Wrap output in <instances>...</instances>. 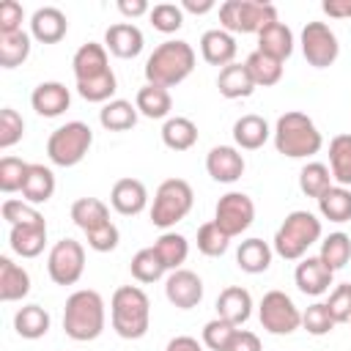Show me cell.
Here are the masks:
<instances>
[{
	"mask_svg": "<svg viewBox=\"0 0 351 351\" xmlns=\"http://www.w3.org/2000/svg\"><path fill=\"white\" fill-rule=\"evenodd\" d=\"M195 49L189 41L181 38H170L162 41L145 60V82L148 85H159V88H173L178 82H184L192 69H195Z\"/></svg>",
	"mask_w": 351,
	"mask_h": 351,
	"instance_id": "1",
	"label": "cell"
},
{
	"mask_svg": "<svg viewBox=\"0 0 351 351\" xmlns=\"http://www.w3.org/2000/svg\"><path fill=\"white\" fill-rule=\"evenodd\" d=\"M104 321H107V310H104V299L99 291L80 288L66 299L63 332L71 340H77V343L96 340L104 332Z\"/></svg>",
	"mask_w": 351,
	"mask_h": 351,
	"instance_id": "2",
	"label": "cell"
},
{
	"mask_svg": "<svg viewBox=\"0 0 351 351\" xmlns=\"http://www.w3.org/2000/svg\"><path fill=\"white\" fill-rule=\"evenodd\" d=\"M110 321L118 337L140 340L151 326V302L148 293L137 285H121L110 299Z\"/></svg>",
	"mask_w": 351,
	"mask_h": 351,
	"instance_id": "3",
	"label": "cell"
},
{
	"mask_svg": "<svg viewBox=\"0 0 351 351\" xmlns=\"http://www.w3.org/2000/svg\"><path fill=\"white\" fill-rule=\"evenodd\" d=\"M271 134H274L277 154H282L288 159H307V156L318 154L324 145V137H321L318 126L313 123V118L299 110L280 115Z\"/></svg>",
	"mask_w": 351,
	"mask_h": 351,
	"instance_id": "4",
	"label": "cell"
},
{
	"mask_svg": "<svg viewBox=\"0 0 351 351\" xmlns=\"http://www.w3.org/2000/svg\"><path fill=\"white\" fill-rule=\"evenodd\" d=\"M321 239V219L310 211H291L274 233L271 250L285 261H302L304 252Z\"/></svg>",
	"mask_w": 351,
	"mask_h": 351,
	"instance_id": "5",
	"label": "cell"
},
{
	"mask_svg": "<svg viewBox=\"0 0 351 351\" xmlns=\"http://www.w3.org/2000/svg\"><path fill=\"white\" fill-rule=\"evenodd\" d=\"M93 145V132L82 121H69L58 126L47 140V156L58 167H74L85 159Z\"/></svg>",
	"mask_w": 351,
	"mask_h": 351,
	"instance_id": "6",
	"label": "cell"
},
{
	"mask_svg": "<svg viewBox=\"0 0 351 351\" xmlns=\"http://www.w3.org/2000/svg\"><path fill=\"white\" fill-rule=\"evenodd\" d=\"M195 203V192L184 178H167L159 184L156 195H154V206H151V222L162 230L173 228L176 222H181Z\"/></svg>",
	"mask_w": 351,
	"mask_h": 351,
	"instance_id": "7",
	"label": "cell"
},
{
	"mask_svg": "<svg viewBox=\"0 0 351 351\" xmlns=\"http://www.w3.org/2000/svg\"><path fill=\"white\" fill-rule=\"evenodd\" d=\"M219 22L228 33H261L277 22V8L263 0H225L219 5Z\"/></svg>",
	"mask_w": 351,
	"mask_h": 351,
	"instance_id": "8",
	"label": "cell"
},
{
	"mask_svg": "<svg viewBox=\"0 0 351 351\" xmlns=\"http://www.w3.org/2000/svg\"><path fill=\"white\" fill-rule=\"evenodd\" d=\"M258 318L269 335H291L302 326V313L285 291L263 293L261 307H258Z\"/></svg>",
	"mask_w": 351,
	"mask_h": 351,
	"instance_id": "9",
	"label": "cell"
},
{
	"mask_svg": "<svg viewBox=\"0 0 351 351\" xmlns=\"http://www.w3.org/2000/svg\"><path fill=\"white\" fill-rule=\"evenodd\" d=\"M47 271L55 285H74L85 271V247L77 239H60L49 250Z\"/></svg>",
	"mask_w": 351,
	"mask_h": 351,
	"instance_id": "10",
	"label": "cell"
},
{
	"mask_svg": "<svg viewBox=\"0 0 351 351\" xmlns=\"http://www.w3.org/2000/svg\"><path fill=\"white\" fill-rule=\"evenodd\" d=\"M302 52L313 69L332 66L340 55V44H337L335 30L326 22H307L302 30Z\"/></svg>",
	"mask_w": 351,
	"mask_h": 351,
	"instance_id": "11",
	"label": "cell"
},
{
	"mask_svg": "<svg viewBox=\"0 0 351 351\" xmlns=\"http://www.w3.org/2000/svg\"><path fill=\"white\" fill-rule=\"evenodd\" d=\"M255 219V203L250 195L244 192H228L219 197L217 208H214V222L233 239L241 236Z\"/></svg>",
	"mask_w": 351,
	"mask_h": 351,
	"instance_id": "12",
	"label": "cell"
},
{
	"mask_svg": "<svg viewBox=\"0 0 351 351\" xmlns=\"http://www.w3.org/2000/svg\"><path fill=\"white\" fill-rule=\"evenodd\" d=\"M165 296L173 307L192 310L203 299V280L189 269H176V271H170V277L165 282Z\"/></svg>",
	"mask_w": 351,
	"mask_h": 351,
	"instance_id": "13",
	"label": "cell"
},
{
	"mask_svg": "<svg viewBox=\"0 0 351 351\" xmlns=\"http://www.w3.org/2000/svg\"><path fill=\"white\" fill-rule=\"evenodd\" d=\"M244 156L239 154V148H233V145H214L211 151H208V156H206V170H208V176L214 178V181H219V184H233V181H239L241 178V173H244Z\"/></svg>",
	"mask_w": 351,
	"mask_h": 351,
	"instance_id": "14",
	"label": "cell"
},
{
	"mask_svg": "<svg viewBox=\"0 0 351 351\" xmlns=\"http://www.w3.org/2000/svg\"><path fill=\"white\" fill-rule=\"evenodd\" d=\"M104 47L107 52H112L115 58H137L145 47V38H143V30L132 22H118V25H110L107 33H104Z\"/></svg>",
	"mask_w": 351,
	"mask_h": 351,
	"instance_id": "15",
	"label": "cell"
},
{
	"mask_svg": "<svg viewBox=\"0 0 351 351\" xmlns=\"http://www.w3.org/2000/svg\"><path fill=\"white\" fill-rule=\"evenodd\" d=\"M30 104H33V110H36L38 115H44V118H58V115H63V112L69 110L71 93H69V88H66L63 82H55V80H52V82H41V85L33 88Z\"/></svg>",
	"mask_w": 351,
	"mask_h": 351,
	"instance_id": "16",
	"label": "cell"
},
{
	"mask_svg": "<svg viewBox=\"0 0 351 351\" xmlns=\"http://www.w3.org/2000/svg\"><path fill=\"white\" fill-rule=\"evenodd\" d=\"M110 203L118 214L123 217H134L140 214L145 206H148V189L143 181L137 178H118L112 184V192H110Z\"/></svg>",
	"mask_w": 351,
	"mask_h": 351,
	"instance_id": "17",
	"label": "cell"
},
{
	"mask_svg": "<svg viewBox=\"0 0 351 351\" xmlns=\"http://www.w3.org/2000/svg\"><path fill=\"white\" fill-rule=\"evenodd\" d=\"M332 277L335 271L324 266V261L315 255V258H302L296 271H293V280H296V288L307 296H321L329 291L332 285Z\"/></svg>",
	"mask_w": 351,
	"mask_h": 351,
	"instance_id": "18",
	"label": "cell"
},
{
	"mask_svg": "<svg viewBox=\"0 0 351 351\" xmlns=\"http://www.w3.org/2000/svg\"><path fill=\"white\" fill-rule=\"evenodd\" d=\"M69 30V19L60 8L44 5L30 16V36L38 44H58Z\"/></svg>",
	"mask_w": 351,
	"mask_h": 351,
	"instance_id": "19",
	"label": "cell"
},
{
	"mask_svg": "<svg viewBox=\"0 0 351 351\" xmlns=\"http://www.w3.org/2000/svg\"><path fill=\"white\" fill-rule=\"evenodd\" d=\"M236 49H239V47H236L233 33H228V30H222V27L206 30V33L200 36V55H203V60L211 63V66H219V69L230 66L233 58H236Z\"/></svg>",
	"mask_w": 351,
	"mask_h": 351,
	"instance_id": "20",
	"label": "cell"
},
{
	"mask_svg": "<svg viewBox=\"0 0 351 351\" xmlns=\"http://www.w3.org/2000/svg\"><path fill=\"white\" fill-rule=\"evenodd\" d=\"M71 71H74V80H77V82L93 80V77H101L104 71H110L107 47H104V44H96V41L82 44V47L74 52V58H71Z\"/></svg>",
	"mask_w": 351,
	"mask_h": 351,
	"instance_id": "21",
	"label": "cell"
},
{
	"mask_svg": "<svg viewBox=\"0 0 351 351\" xmlns=\"http://www.w3.org/2000/svg\"><path fill=\"white\" fill-rule=\"evenodd\" d=\"M217 315L230 321V324H236V326H241L252 315V296H250V291L241 288V285L222 288L219 296H217Z\"/></svg>",
	"mask_w": 351,
	"mask_h": 351,
	"instance_id": "22",
	"label": "cell"
},
{
	"mask_svg": "<svg viewBox=\"0 0 351 351\" xmlns=\"http://www.w3.org/2000/svg\"><path fill=\"white\" fill-rule=\"evenodd\" d=\"M8 244L19 258H36L44 252L47 244V222H30V225H14L8 233Z\"/></svg>",
	"mask_w": 351,
	"mask_h": 351,
	"instance_id": "23",
	"label": "cell"
},
{
	"mask_svg": "<svg viewBox=\"0 0 351 351\" xmlns=\"http://www.w3.org/2000/svg\"><path fill=\"white\" fill-rule=\"evenodd\" d=\"M258 52H263V55H269V58H274L280 63L285 58H291V52H293V33H291V27L282 25L280 19L266 25L258 33Z\"/></svg>",
	"mask_w": 351,
	"mask_h": 351,
	"instance_id": "24",
	"label": "cell"
},
{
	"mask_svg": "<svg viewBox=\"0 0 351 351\" xmlns=\"http://www.w3.org/2000/svg\"><path fill=\"white\" fill-rule=\"evenodd\" d=\"M30 293V274L19 263H14L8 255L0 258V299L3 302H19Z\"/></svg>",
	"mask_w": 351,
	"mask_h": 351,
	"instance_id": "25",
	"label": "cell"
},
{
	"mask_svg": "<svg viewBox=\"0 0 351 351\" xmlns=\"http://www.w3.org/2000/svg\"><path fill=\"white\" fill-rule=\"evenodd\" d=\"M52 195H55V173L44 165H30L22 184V200L30 206H38V203H47Z\"/></svg>",
	"mask_w": 351,
	"mask_h": 351,
	"instance_id": "26",
	"label": "cell"
},
{
	"mask_svg": "<svg viewBox=\"0 0 351 351\" xmlns=\"http://www.w3.org/2000/svg\"><path fill=\"white\" fill-rule=\"evenodd\" d=\"M217 88H219V96H225V99H247V96H252L255 82L244 63H230V66L219 69Z\"/></svg>",
	"mask_w": 351,
	"mask_h": 351,
	"instance_id": "27",
	"label": "cell"
},
{
	"mask_svg": "<svg viewBox=\"0 0 351 351\" xmlns=\"http://www.w3.org/2000/svg\"><path fill=\"white\" fill-rule=\"evenodd\" d=\"M269 134H271V129H269L266 118H261V115H255V112L241 115V118L233 123V140H236V145L244 148V151H258V148L269 140Z\"/></svg>",
	"mask_w": 351,
	"mask_h": 351,
	"instance_id": "28",
	"label": "cell"
},
{
	"mask_svg": "<svg viewBox=\"0 0 351 351\" xmlns=\"http://www.w3.org/2000/svg\"><path fill=\"white\" fill-rule=\"evenodd\" d=\"M134 107L140 115L151 118V121H159V118H167L170 110H173V99H170V90L167 88H159V85H143L134 96Z\"/></svg>",
	"mask_w": 351,
	"mask_h": 351,
	"instance_id": "29",
	"label": "cell"
},
{
	"mask_svg": "<svg viewBox=\"0 0 351 351\" xmlns=\"http://www.w3.org/2000/svg\"><path fill=\"white\" fill-rule=\"evenodd\" d=\"M271 247L263 239H244L236 250V263L247 274H261L271 266Z\"/></svg>",
	"mask_w": 351,
	"mask_h": 351,
	"instance_id": "30",
	"label": "cell"
},
{
	"mask_svg": "<svg viewBox=\"0 0 351 351\" xmlns=\"http://www.w3.org/2000/svg\"><path fill=\"white\" fill-rule=\"evenodd\" d=\"M71 219L82 233H90L110 222V208L99 197H80L71 206Z\"/></svg>",
	"mask_w": 351,
	"mask_h": 351,
	"instance_id": "31",
	"label": "cell"
},
{
	"mask_svg": "<svg viewBox=\"0 0 351 351\" xmlns=\"http://www.w3.org/2000/svg\"><path fill=\"white\" fill-rule=\"evenodd\" d=\"M14 329L25 340H38L49 332V313L41 304H25L14 315Z\"/></svg>",
	"mask_w": 351,
	"mask_h": 351,
	"instance_id": "32",
	"label": "cell"
},
{
	"mask_svg": "<svg viewBox=\"0 0 351 351\" xmlns=\"http://www.w3.org/2000/svg\"><path fill=\"white\" fill-rule=\"evenodd\" d=\"M329 170L337 186H351V134H335L329 140Z\"/></svg>",
	"mask_w": 351,
	"mask_h": 351,
	"instance_id": "33",
	"label": "cell"
},
{
	"mask_svg": "<svg viewBox=\"0 0 351 351\" xmlns=\"http://www.w3.org/2000/svg\"><path fill=\"white\" fill-rule=\"evenodd\" d=\"M137 107L126 99H112L107 101L101 110H99V123L107 129V132H126L137 123Z\"/></svg>",
	"mask_w": 351,
	"mask_h": 351,
	"instance_id": "34",
	"label": "cell"
},
{
	"mask_svg": "<svg viewBox=\"0 0 351 351\" xmlns=\"http://www.w3.org/2000/svg\"><path fill=\"white\" fill-rule=\"evenodd\" d=\"M162 143L170 151H189L197 143V126H195V121H189L184 115L167 118L165 126H162Z\"/></svg>",
	"mask_w": 351,
	"mask_h": 351,
	"instance_id": "35",
	"label": "cell"
},
{
	"mask_svg": "<svg viewBox=\"0 0 351 351\" xmlns=\"http://www.w3.org/2000/svg\"><path fill=\"white\" fill-rule=\"evenodd\" d=\"M318 211L329 222H348L351 219V189L332 184L321 197H318Z\"/></svg>",
	"mask_w": 351,
	"mask_h": 351,
	"instance_id": "36",
	"label": "cell"
},
{
	"mask_svg": "<svg viewBox=\"0 0 351 351\" xmlns=\"http://www.w3.org/2000/svg\"><path fill=\"white\" fill-rule=\"evenodd\" d=\"M154 250H156L159 261L165 263V269L176 271V269H181V263H184L186 255H189V241H186L181 233H176V230H165V233L154 241Z\"/></svg>",
	"mask_w": 351,
	"mask_h": 351,
	"instance_id": "37",
	"label": "cell"
},
{
	"mask_svg": "<svg viewBox=\"0 0 351 351\" xmlns=\"http://www.w3.org/2000/svg\"><path fill=\"white\" fill-rule=\"evenodd\" d=\"M244 66H247L255 88L258 85L261 88H271V85H277L282 80V63L274 60V58H269V55H263V52H258V49L244 60Z\"/></svg>",
	"mask_w": 351,
	"mask_h": 351,
	"instance_id": "38",
	"label": "cell"
},
{
	"mask_svg": "<svg viewBox=\"0 0 351 351\" xmlns=\"http://www.w3.org/2000/svg\"><path fill=\"white\" fill-rule=\"evenodd\" d=\"M27 58H30V36L25 30L0 36V66L3 69H16Z\"/></svg>",
	"mask_w": 351,
	"mask_h": 351,
	"instance_id": "39",
	"label": "cell"
},
{
	"mask_svg": "<svg viewBox=\"0 0 351 351\" xmlns=\"http://www.w3.org/2000/svg\"><path fill=\"white\" fill-rule=\"evenodd\" d=\"M318 258L324 261L326 269L332 271H340L348 261H351V236L348 233H329L324 241H321V252Z\"/></svg>",
	"mask_w": 351,
	"mask_h": 351,
	"instance_id": "40",
	"label": "cell"
},
{
	"mask_svg": "<svg viewBox=\"0 0 351 351\" xmlns=\"http://www.w3.org/2000/svg\"><path fill=\"white\" fill-rule=\"evenodd\" d=\"M329 186H332V170H329L326 165L310 162V165L302 167V173H299V189H302L307 197H315V200H318Z\"/></svg>",
	"mask_w": 351,
	"mask_h": 351,
	"instance_id": "41",
	"label": "cell"
},
{
	"mask_svg": "<svg viewBox=\"0 0 351 351\" xmlns=\"http://www.w3.org/2000/svg\"><path fill=\"white\" fill-rule=\"evenodd\" d=\"M118 90V80H115V74H112V69L110 71H104L101 77H93V80H82V82H77V93L85 99V101H96V104H107V101H112L110 96Z\"/></svg>",
	"mask_w": 351,
	"mask_h": 351,
	"instance_id": "42",
	"label": "cell"
},
{
	"mask_svg": "<svg viewBox=\"0 0 351 351\" xmlns=\"http://www.w3.org/2000/svg\"><path fill=\"white\" fill-rule=\"evenodd\" d=\"M129 269H132V277H134L137 282H156V280H162V274L167 271L154 247L140 250V252L132 258Z\"/></svg>",
	"mask_w": 351,
	"mask_h": 351,
	"instance_id": "43",
	"label": "cell"
},
{
	"mask_svg": "<svg viewBox=\"0 0 351 351\" xmlns=\"http://www.w3.org/2000/svg\"><path fill=\"white\" fill-rule=\"evenodd\" d=\"M228 244H230V236H228L214 219L197 228V250H200L203 255H208V258H219V255L228 252Z\"/></svg>",
	"mask_w": 351,
	"mask_h": 351,
	"instance_id": "44",
	"label": "cell"
},
{
	"mask_svg": "<svg viewBox=\"0 0 351 351\" xmlns=\"http://www.w3.org/2000/svg\"><path fill=\"white\" fill-rule=\"evenodd\" d=\"M236 332H239L236 324H230V321H225V318L217 315V318H211L203 326V343L211 351H228L230 343H233V337H236Z\"/></svg>",
	"mask_w": 351,
	"mask_h": 351,
	"instance_id": "45",
	"label": "cell"
},
{
	"mask_svg": "<svg viewBox=\"0 0 351 351\" xmlns=\"http://www.w3.org/2000/svg\"><path fill=\"white\" fill-rule=\"evenodd\" d=\"M302 326H304L307 335L321 337V335H329L337 324H335V318H332L326 302H315V304H310V307L302 313Z\"/></svg>",
	"mask_w": 351,
	"mask_h": 351,
	"instance_id": "46",
	"label": "cell"
},
{
	"mask_svg": "<svg viewBox=\"0 0 351 351\" xmlns=\"http://www.w3.org/2000/svg\"><path fill=\"white\" fill-rule=\"evenodd\" d=\"M27 167H30V165L22 162V159H16V156H3V159H0V189H3L5 195L22 192Z\"/></svg>",
	"mask_w": 351,
	"mask_h": 351,
	"instance_id": "47",
	"label": "cell"
},
{
	"mask_svg": "<svg viewBox=\"0 0 351 351\" xmlns=\"http://www.w3.org/2000/svg\"><path fill=\"white\" fill-rule=\"evenodd\" d=\"M148 19H151L154 30H159V33H176L184 25V11L176 3H159V5L151 8Z\"/></svg>",
	"mask_w": 351,
	"mask_h": 351,
	"instance_id": "48",
	"label": "cell"
},
{
	"mask_svg": "<svg viewBox=\"0 0 351 351\" xmlns=\"http://www.w3.org/2000/svg\"><path fill=\"white\" fill-rule=\"evenodd\" d=\"M25 134V121L14 107L0 110V148H11L22 140Z\"/></svg>",
	"mask_w": 351,
	"mask_h": 351,
	"instance_id": "49",
	"label": "cell"
},
{
	"mask_svg": "<svg viewBox=\"0 0 351 351\" xmlns=\"http://www.w3.org/2000/svg\"><path fill=\"white\" fill-rule=\"evenodd\" d=\"M0 214H3V219H5L11 228H14V225H30V222H41V219H44L36 206H30V203H25V200H14V197L3 200Z\"/></svg>",
	"mask_w": 351,
	"mask_h": 351,
	"instance_id": "50",
	"label": "cell"
},
{
	"mask_svg": "<svg viewBox=\"0 0 351 351\" xmlns=\"http://www.w3.org/2000/svg\"><path fill=\"white\" fill-rule=\"evenodd\" d=\"M335 324H348L351 321V282H340L332 293H329V302H326Z\"/></svg>",
	"mask_w": 351,
	"mask_h": 351,
	"instance_id": "51",
	"label": "cell"
},
{
	"mask_svg": "<svg viewBox=\"0 0 351 351\" xmlns=\"http://www.w3.org/2000/svg\"><path fill=\"white\" fill-rule=\"evenodd\" d=\"M85 239H88V247L90 250H96V252H112L118 247V241H121V233H118V228L112 222H107V225L85 233Z\"/></svg>",
	"mask_w": 351,
	"mask_h": 351,
	"instance_id": "52",
	"label": "cell"
},
{
	"mask_svg": "<svg viewBox=\"0 0 351 351\" xmlns=\"http://www.w3.org/2000/svg\"><path fill=\"white\" fill-rule=\"evenodd\" d=\"M22 19H25V11H22V5L16 0L0 3V36L22 30Z\"/></svg>",
	"mask_w": 351,
	"mask_h": 351,
	"instance_id": "53",
	"label": "cell"
},
{
	"mask_svg": "<svg viewBox=\"0 0 351 351\" xmlns=\"http://www.w3.org/2000/svg\"><path fill=\"white\" fill-rule=\"evenodd\" d=\"M228 351H263V348H261V337H258L255 332H250V329H239Z\"/></svg>",
	"mask_w": 351,
	"mask_h": 351,
	"instance_id": "54",
	"label": "cell"
},
{
	"mask_svg": "<svg viewBox=\"0 0 351 351\" xmlns=\"http://www.w3.org/2000/svg\"><path fill=\"white\" fill-rule=\"evenodd\" d=\"M321 8L332 19H351V0H324Z\"/></svg>",
	"mask_w": 351,
	"mask_h": 351,
	"instance_id": "55",
	"label": "cell"
},
{
	"mask_svg": "<svg viewBox=\"0 0 351 351\" xmlns=\"http://www.w3.org/2000/svg\"><path fill=\"white\" fill-rule=\"evenodd\" d=\"M118 11H121L123 16H129V19L143 16V14H151V8H148L145 0H118Z\"/></svg>",
	"mask_w": 351,
	"mask_h": 351,
	"instance_id": "56",
	"label": "cell"
},
{
	"mask_svg": "<svg viewBox=\"0 0 351 351\" xmlns=\"http://www.w3.org/2000/svg\"><path fill=\"white\" fill-rule=\"evenodd\" d=\"M165 351H203V348H200V343H197L195 337H189V335H178V337H173V340L167 343Z\"/></svg>",
	"mask_w": 351,
	"mask_h": 351,
	"instance_id": "57",
	"label": "cell"
},
{
	"mask_svg": "<svg viewBox=\"0 0 351 351\" xmlns=\"http://www.w3.org/2000/svg\"><path fill=\"white\" fill-rule=\"evenodd\" d=\"M181 11H189V14H208V11H214V0H184V3H181Z\"/></svg>",
	"mask_w": 351,
	"mask_h": 351,
	"instance_id": "58",
	"label": "cell"
},
{
	"mask_svg": "<svg viewBox=\"0 0 351 351\" xmlns=\"http://www.w3.org/2000/svg\"><path fill=\"white\" fill-rule=\"evenodd\" d=\"M348 324H351V321H348Z\"/></svg>",
	"mask_w": 351,
	"mask_h": 351,
	"instance_id": "59",
	"label": "cell"
}]
</instances>
